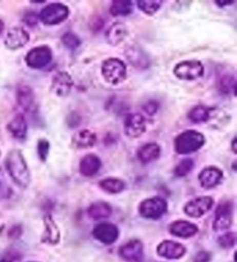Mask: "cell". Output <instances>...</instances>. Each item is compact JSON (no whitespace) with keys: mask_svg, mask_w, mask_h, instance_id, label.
<instances>
[{"mask_svg":"<svg viewBox=\"0 0 237 262\" xmlns=\"http://www.w3.org/2000/svg\"><path fill=\"white\" fill-rule=\"evenodd\" d=\"M211 253H208L206 251H202L195 254L193 262H209L211 261Z\"/></svg>","mask_w":237,"mask_h":262,"instance_id":"38","label":"cell"},{"mask_svg":"<svg viewBox=\"0 0 237 262\" xmlns=\"http://www.w3.org/2000/svg\"><path fill=\"white\" fill-rule=\"evenodd\" d=\"M205 67L199 60H183L174 67V74L177 79L184 81H194L204 75Z\"/></svg>","mask_w":237,"mask_h":262,"instance_id":"5","label":"cell"},{"mask_svg":"<svg viewBox=\"0 0 237 262\" xmlns=\"http://www.w3.org/2000/svg\"><path fill=\"white\" fill-rule=\"evenodd\" d=\"M235 2H221V0H219V2H215V4L216 5L219 6V7H226V6H229V5H232V4H234Z\"/></svg>","mask_w":237,"mask_h":262,"instance_id":"39","label":"cell"},{"mask_svg":"<svg viewBox=\"0 0 237 262\" xmlns=\"http://www.w3.org/2000/svg\"><path fill=\"white\" fill-rule=\"evenodd\" d=\"M73 87L72 76L65 71H59L54 73L51 80V93H53L58 97H66L71 94Z\"/></svg>","mask_w":237,"mask_h":262,"instance_id":"10","label":"cell"},{"mask_svg":"<svg viewBox=\"0 0 237 262\" xmlns=\"http://www.w3.org/2000/svg\"><path fill=\"white\" fill-rule=\"evenodd\" d=\"M16 101L17 104L24 109L26 112L33 114L36 110V99L35 93L29 85L22 84L16 90Z\"/></svg>","mask_w":237,"mask_h":262,"instance_id":"18","label":"cell"},{"mask_svg":"<svg viewBox=\"0 0 237 262\" xmlns=\"http://www.w3.org/2000/svg\"><path fill=\"white\" fill-rule=\"evenodd\" d=\"M218 243L223 248H231L236 244V234L235 232H227L219 237Z\"/></svg>","mask_w":237,"mask_h":262,"instance_id":"35","label":"cell"},{"mask_svg":"<svg viewBox=\"0 0 237 262\" xmlns=\"http://www.w3.org/2000/svg\"><path fill=\"white\" fill-rule=\"evenodd\" d=\"M70 15V10L62 3L49 4L40 12L38 20L45 26H57L65 21Z\"/></svg>","mask_w":237,"mask_h":262,"instance_id":"4","label":"cell"},{"mask_svg":"<svg viewBox=\"0 0 237 262\" xmlns=\"http://www.w3.org/2000/svg\"><path fill=\"white\" fill-rule=\"evenodd\" d=\"M52 60V50L48 45H40L30 49L25 57V61L28 67L33 70H42L47 67Z\"/></svg>","mask_w":237,"mask_h":262,"instance_id":"6","label":"cell"},{"mask_svg":"<svg viewBox=\"0 0 237 262\" xmlns=\"http://www.w3.org/2000/svg\"><path fill=\"white\" fill-rule=\"evenodd\" d=\"M218 88L225 95H236V78L232 74H223L218 79Z\"/></svg>","mask_w":237,"mask_h":262,"instance_id":"29","label":"cell"},{"mask_svg":"<svg viewBox=\"0 0 237 262\" xmlns=\"http://www.w3.org/2000/svg\"><path fill=\"white\" fill-rule=\"evenodd\" d=\"M127 35H129V29L123 24V22H115L109 27L106 33V39L108 44L111 47H117L121 43L124 42Z\"/></svg>","mask_w":237,"mask_h":262,"instance_id":"22","label":"cell"},{"mask_svg":"<svg viewBox=\"0 0 237 262\" xmlns=\"http://www.w3.org/2000/svg\"><path fill=\"white\" fill-rule=\"evenodd\" d=\"M156 252L159 255L166 257V259L177 260L181 259L182 256H184L186 253V248L184 247V245H182V244L177 242L165 241L159 244L156 247Z\"/></svg>","mask_w":237,"mask_h":262,"instance_id":"14","label":"cell"},{"mask_svg":"<svg viewBox=\"0 0 237 262\" xmlns=\"http://www.w3.org/2000/svg\"><path fill=\"white\" fill-rule=\"evenodd\" d=\"M101 73L108 83L118 85L124 82L127 76L126 64L118 58H108L102 62Z\"/></svg>","mask_w":237,"mask_h":262,"instance_id":"3","label":"cell"},{"mask_svg":"<svg viewBox=\"0 0 237 262\" xmlns=\"http://www.w3.org/2000/svg\"><path fill=\"white\" fill-rule=\"evenodd\" d=\"M62 43L65 45V48H67L68 50L74 51V50H76L81 45V39L76 34L68 31V33H65L62 36Z\"/></svg>","mask_w":237,"mask_h":262,"instance_id":"33","label":"cell"},{"mask_svg":"<svg viewBox=\"0 0 237 262\" xmlns=\"http://www.w3.org/2000/svg\"><path fill=\"white\" fill-rule=\"evenodd\" d=\"M147 127H146V119L140 114H130L126 116L124 120V133L127 138L136 139L143 135Z\"/></svg>","mask_w":237,"mask_h":262,"instance_id":"11","label":"cell"},{"mask_svg":"<svg viewBox=\"0 0 237 262\" xmlns=\"http://www.w3.org/2000/svg\"><path fill=\"white\" fill-rule=\"evenodd\" d=\"M3 229H4V227H3V225H0V233H2V231H3Z\"/></svg>","mask_w":237,"mask_h":262,"instance_id":"42","label":"cell"},{"mask_svg":"<svg viewBox=\"0 0 237 262\" xmlns=\"http://www.w3.org/2000/svg\"><path fill=\"white\" fill-rule=\"evenodd\" d=\"M169 232L179 238H191L198 232V227L188 221H176L169 225Z\"/></svg>","mask_w":237,"mask_h":262,"instance_id":"24","label":"cell"},{"mask_svg":"<svg viewBox=\"0 0 237 262\" xmlns=\"http://www.w3.org/2000/svg\"><path fill=\"white\" fill-rule=\"evenodd\" d=\"M214 200L211 196H198L185 203L184 213L192 219H199L212 209Z\"/></svg>","mask_w":237,"mask_h":262,"instance_id":"8","label":"cell"},{"mask_svg":"<svg viewBox=\"0 0 237 262\" xmlns=\"http://www.w3.org/2000/svg\"><path fill=\"white\" fill-rule=\"evenodd\" d=\"M97 143V135L90 129H81L73 135L71 146L74 149H88Z\"/></svg>","mask_w":237,"mask_h":262,"instance_id":"21","label":"cell"},{"mask_svg":"<svg viewBox=\"0 0 237 262\" xmlns=\"http://www.w3.org/2000/svg\"><path fill=\"white\" fill-rule=\"evenodd\" d=\"M44 224L45 230L42 236V242L50 244V245H56L61 241V231H59L56 222H54L51 216L47 215L44 217Z\"/></svg>","mask_w":237,"mask_h":262,"instance_id":"25","label":"cell"},{"mask_svg":"<svg viewBox=\"0 0 237 262\" xmlns=\"http://www.w3.org/2000/svg\"><path fill=\"white\" fill-rule=\"evenodd\" d=\"M93 234L98 242L110 245V244H113L117 241L118 236H120V231H118L116 225L111 223H100L94 228Z\"/></svg>","mask_w":237,"mask_h":262,"instance_id":"17","label":"cell"},{"mask_svg":"<svg viewBox=\"0 0 237 262\" xmlns=\"http://www.w3.org/2000/svg\"><path fill=\"white\" fill-rule=\"evenodd\" d=\"M198 179L203 188H214L221 184L223 179V172L218 166H206L199 173Z\"/></svg>","mask_w":237,"mask_h":262,"instance_id":"13","label":"cell"},{"mask_svg":"<svg viewBox=\"0 0 237 262\" xmlns=\"http://www.w3.org/2000/svg\"><path fill=\"white\" fill-rule=\"evenodd\" d=\"M162 2L160 0H139L136 2V6L139 10L147 15H154L161 8Z\"/></svg>","mask_w":237,"mask_h":262,"instance_id":"31","label":"cell"},{"mask_svg":"<svg viewBox=\"0 0 237 262\" xmlns=\"http://www.w3.org/2000/svg\"><path fill=\"white\" fill-rule=\"evenodd\" d=\"M144 111L146 112V114L149 115V116H153L156 114V111L159 110V104L155 102V101H149L147 102L144 105Z\"/></svg>","mask_w":237,"mask_h":262,"instance_id":"37","label":"cell"},{"mask_svg":"<svg viewBox=\"0 0 237 262\" xmlns=\"http://www.w3.org/2000/svg\"><path fill=\"white\" fill-rule=\"evenodd\" d=\"M102 168V161L95 154H87L80 161L79 171L84 177H94Z\"/></svg>","mask_w":237,"mask_h":262,"instance_id":"20","label":"cell"},{"mask_svg":"<svg viewBox=\"0 0 237 262\" xmlns=\"http://www.w3.org/2000/svg\"><path fill=\"white\" fill-rule=\"evenodd\" d=\"M5 166L10 177L17 186L27 188L30 184V171L24 154L20 149H12L7 154Z\"/></svg>","mask_w":237,"mask_h":262,"instance_id":"1","label":"cell"},{"mask_svg":"<svg viewBox=\"0 0 237 262\" xmlns=\"http://www.w3.org/2000/svg\"><path fill=\"white\" fill-rule=\"evenodd\" d=\"M194 168V162L192 159H184L182 160L179 164L175 166L174 174L176 177H185Z\"/></svg>","mask_w":237,"mask_h":262,"instance_id":"32","label":"cell"},{"mask_svg":"<svg viewBox=\"0 0 237 262\" xmlns=\"http://www.w3.org/2000/svg\"><path fill=\"white\" fill-rule=\"evenodd\" d=\"M50 152V142L47 139H40L37 141V155L42 162H47Z\"/></svg>","mask_w":237,"mask_h":262,"instance_id":"34","label":"cell"},{"mask_svg":"<svg viewBox=\"0 0 237 262\" xmlns=\"http://www.w3.org/2000/svg\"><path fill=\"white\" fill-rule=\"evenodd\" d=\"M6 127L8 132L12 135V138L17 140V141H25L27 139L28 125H27V120L22 114H17L13 117Z\"/></svg>","mask_w":237,"mask_h":262,"instance_id":"19","label":"cell"},{"mask_svg":"<svg viewBox=\"0 0 237 262\" xmlns=\"http://www.w3.org/2000/svg\"><path fill=\"white\" fill-rule=\"evenodd\" d=\"M232 202L223 201L218 206L215 211V217H214L213 229L214 231H223L230 228L232 224Z\"/></svg>","mask_w":237,"mask_h":262,"instance_id":"9","label":"cell"},{"mask_svg":"<svg viewBox=\"0 0 237 262\" xmlns=\"http://www.w3.org/2000/svg\"><path fill=\"white\" fill-rule=\"evenodd\" d=\"M4 29H5V25H4V22H3L2 20H0V35L3 34Z\"/></svg>","mask_w":237,"mask_h":262,"instance_id":"41","label":"cell"},{"mask_svg":"<svg viewBox=\"0 0 237 262\" xmlns=\"http://www.w3.org/2000/svg\"><path fill=\"white\" fill-rule=\"evenodd\" d=\"M98 186L101 187L104 192L111 193V194H117L121 193L125 189L126 184L123 179L115 178V177H109L104 178L100 182Z\"/></svg>","mask_w":237,"mask_h":262,"instance_id":"28","label":"cell"},{"mask_svg":"<svg viewBox=\"0 0 237 262\" xmlns=\"http://www.w3.org/2000/svg\"><path fill=\"white\" fill-rule=\"evenodd\" d=\"M168 203L163 198L154 196L146 199L139 206V214L145 219L159 220L167 213Z\"/></svg>","mask_w":237,"mask_h":262,"instance_id":"7","label":"cell"},{"mask_svg":"<svg viewBox=\"0 0 237 262\" xmlns=\"http://www.w3.org/2000/svg\"><path fill=\"white\" fill-rule=\"evenodd\" d=\"M0 262H10V261H7V260H2Z\"/></svg>","mask_w":237,"mask_h":262,"instance_id":"43","label":"cell"},{"mask_svg":"<svg viewBox=\"0 0 237 262\" xmlns=\"http://www.w3.org/2000/svg\"><path fill=\"white\" fill-rule=\"evenodd\" d=\"M30 39L29 33L22 27H13L7 31L5 37V47L8 50H19L28 44Z\"/></svg>","mask_w":237,"mask_h":262,"instance_id":"12","label":"cell"},{"mask_svg":"<svg viewBox=\"0 0 237 262\" xmlns=\"http://www.w3.org/2000/svg\"><path fill=\"white\" fill-rule=\"evenodd\" d=\"M112 209L108 202L96 201L92 203L88 208V215L93 220H103L108 219L111 215Z\"/></svg>","mask_w":237,"mask_h":262,"instance_id":"26","label":"cell"},{"mask_svg":"<svg viewBox=\"0 0 237 262\" xmlns=\"http://www.w3.org/2000/svg\"><path fill=\"white\" fill-rule=\"evenodd\" d=\"M161 155V147L156 142H148L141 146L136 150V157L144 164L156 161Z\"/></svg>","mask_w":237,"mask_h":262,"instance_id":"23","label":"cell"},{"mask_svg":"<svg viewBox=\"0 0 237 262\" xmlns=\"http://www.w3.org/2000/svg\"><path fill=\"white\" fill-rule=\"evenodd\" d=\"M236 138H234L232 139V141H231V150H232V152L234 154H237V149H236Z\"/></svg>","mask_w":237,"mask_h":262,"instance_id":"40","label":"cell"},{"mask_svg":"<svg viewBox=\"0 0 237 262\" xmlns=\"http://www.w3.org/2000/svg\"><path fill=\"white\" fill-rule=\"evenodd\" d=\"M125 56L130 64L140 71L147 70L150 65V60L143 49L139 45H131L126 49Z\"/></svg>","mask_w":237,"mask_h":262,"instance_id":"16","label":"cell"},{"mask_svg":"<svg viewBox=\"0 0 237 262\" xmlns=\"http://www.w3.org/2000/svg\"><path fill=\"white\" fill-rule=\"evenodd\" d=\"M133 11V4L129 0H117L112 2L110 6V14L112 16H127Z\"/></svg>","mask_w":237,"mask_h":262,"instance_id":"30","label":"cell"},{"mask_svg":"<svg viewBox=\"0 0 237 262\" xmlns=\"http://www.w3.org/2000/svg\"><path fill=\"white\" fill-rule=\"evenodd\" d=\"M120 255L127 262H140L144 257V245L138 239L126 243L120 248Z\"/></svg>","mask_w":237,"mask_h":262,"instance_id":"15","label":"cell"},{"mask_svg":"<svg viewBox=\"0 0 237 262\" xmlns=\"http://www.w3.org/2000/svg\"><path fill=\"white\" fill-rule=\"evenodd\" d=\"M212 107L205 105H195L189 111L188 118L193 124H203L211 119Z\"/></svg>","mask_w":237,"mask_h":262,"instance_id":"27","label":"cell"},{"mask_svg":"<svg viewBox=\"0 0 237 262\" xmlns=\"http://www.w3.org/2000/svg\"><path fill=\"white\" fill-rule=\"evenodd\" d=\"M22 21H24L25 25L33 28V27H36L38 24V15L34 12H27L24 15V19H22Z\"/></svg>","mask_w":237,"mask_h":262,"instance_id":"36","label":"cell"},{"mask_svg":"<svg viewBox=\"0 0 237 262\" xmlns=\"http://www.w3.org/2000/svg\"><path fill=\"white\" fill-rule=\"evenodd\" d=\"M205 142H206V139L203 133L195 129L184 130L175 138V151L180 155H189L202 149Z\"/></svg>","mask_w":237,"mask_h":262,"instance_id":"2","label":"cell"}]
</instances>
